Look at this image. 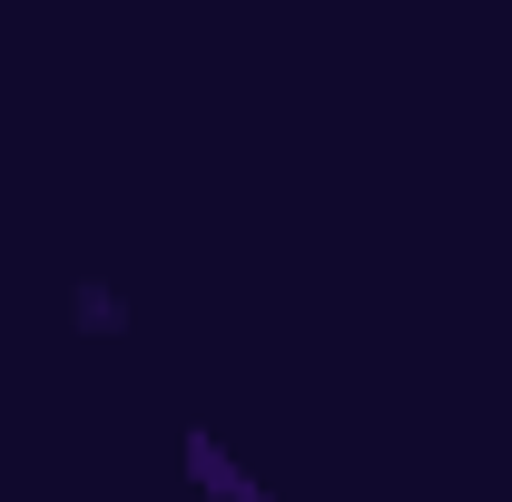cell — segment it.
I'll return each instance as SVG.
<instances>
[{
    "label": "cell",
    "mask_w": 512,
    "mask_h": 502,
    "mask_svg": "<svg viewBox=\"0 0 512 502\" xmlns=\"http://www.w3.org/2000/svg\"><path fill=\"white\" fill-rule=\"evenodd\" d=\"M178 493H188V502H276L266 473H256L217 424H188V434H178Z\"/></svg>",
    "instance_id": "1"
},
{
    "label": "cell",
    "mask_w": 512,
    "mask_h": 502,
    "mask_svg": "<svg viewBox=\"0 0 512 502\" xmlns=\"http://www.w3.org/2000/svg\"><path fill=\"white\" fill-rule=\"evenodd\" d=\"M69 335H99V345L128 335V296L109 286V276H79V286H69Z\"/></svg>",
    "instance_id": "2"
}]
</instances>
